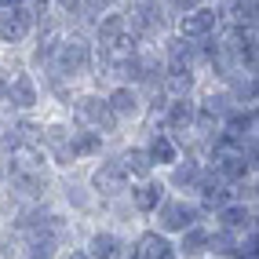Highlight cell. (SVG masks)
<instances>
[{
  "label": "cell",
  "instance_id": "obj_26",
  "mask_svg": "<svg viewBox=\"0 0 259 259\" xmlns=\"http://www.w3.org/2000/svg\"><path fill=\"white\" fill-rule=\"evenodd\" d=\"M8 186V161H4V153H0V190Z\"/></svg>",
  "mask_w": 259,
  "mask_h": 259
},
{
  "label": "cell",
  "instance_id": "obj_21",
  "mask_svg": "<svg viewBox=\"0 0 259 259\" xmlns=\"http://www.w3.org/2000/svg\"><path fill=\"white\" fill-rule=\"evenodd\" d=\"M110 150V139L95 128H77V161H99L102 153Z\"/></svg>",
  "mask_w": 259,
  "mask_h": 259
},
{
  "label": "cell",
  "instance_id": "obj_1",
  "mask_svg": "<svg viewBox=\"0 0 259 259\" xmlns=\"http://www.w3.org/2000/svg\"><path fill=\"white\" fill-rule=\"evenodd\" d=\"M40 77H59L66 84L95 77V40L84 33V26H70V29H66V37L59 40L55 55H51L48 70Z\"/></svg>",
  "mask_w": 259,
  "mask_h": 259
},
{
  "label": "cell",
  "instance_id": "obj_5",
  "mask_svg": "<svg viewBox=\"0 0 259 259\" xmlns=\"http://www.w3.org/2000/svg\"><path fill=\"white\" fill-rule=\"evenodd\" d=\"M40 150L55 171H73L77 161V124L73 120H48L40 124Z\"/></svg>",
  "mask_w": 259,
  "mask_h": 259
},
{
  "label": "cell",
  "instance_id": "obj_15",
  "mask_svg": "<svg viewBox=\"0 0 259 259\" xmlns=\"http://www.w3.org/2000/svg\"><path fill=\"white\" fill-rule=\"evenodd\" d=\"M201 171H204V157L201 153H183V157L171 164L168 171H161L164 183L171 194H186V197H194V190L201 183Z\"/></svg>",
  "mask_w": 259,
  "mask_h": 259
},
{
  "label": "cell",
  "instance_id": "obj_23",
  "mask_svg": "<svg viewBox=\"0 0 259 259\" xmlns=\"http://www.w3.org/2000/svg\"><path fill=\"white\" fill-rule=\"evenodd\" d=\"M55 8L70 19L73 26H80V11H84V0H55Z\"/></svg>",
  "mask_w": 259,
  "mask_h": 259
},
{
  "label": "cell",
  "instance_id": "obj_19",
  "mask_svg": "<svg viewBox=\"0 0 259 259\" xmlns=\"http://www.w3.org/2000/svg\"><path fill=\"white\" fill-rule=\"evenodd\" d=\"M176 248H179V259H201L212 252V223L204 219L197 227H190L186 234L176 237Z\"/></svg>",
  "mask_w": 259,
  "mask_h": 259
},
{
  "label": "cell",
  "instance_id": "obj_11",
  "mask_svg": "<svg viewBox=\"0 0 259 259\" xmlns=\"http://www.w3.org/2000/svg\"><path fill=\"white\" fill-rule=\"evenodd\" d=\"M37 26H40V22H37V15H33L26 4L0 11V44H8V48H19V44L33 40Z\"/></svg>",
  "mask_w": 259,
  "mask_h": 259
},
{
  "label": "cell",
  "instance_id": "obj_8",
  "mask_svg": "<svg viewBox=\"0 0 259 259\" xmlns=\"http://www.w3.org/2000/svg\"><path fill=\"white\" fill-rule=\"evenodd\" d=\"M168 194H171V190H168L164 176L157 171V176H150V179H132V186H128V204L135 208V215H139V219L150 223V215L161 208V201H164Z\"/></svg>",
  "mask_w": 259,
  "mask_h": 259
},
{
  "label": "cell",
  "instance_id": "obj_6",
  "mask_svg": "<svg viewBox=\"0 0 259 259\" xmlns=\"http://www.w3.org/2000/svg\"><path fill=\"white\" fill-rule=\"evenodd\" d=\"M223 26H227V15H223L219 0H208V4H201L197 11H190V15L171 22V29H176L179 37H186V40H208Z\"/></svg>",
  "mask_w": 259,
  "mask_h": 259
},
{
  "label": "cell",
  "instance_id": "obj_9",
  "mask_svg": "<svg viewBox=\"0 0 259 259\" xmlns=\"http://www.w3.org/2000/svg\"><path fill=\"white\" fill-rule=\"evenodd\" d=\"M194 120H197V95H183V99H168L164 110L153 117V124H161L164 132L179 135V143L194 132Z\"/></svg>",
  "mask_w": 259,
  "mask_h": 259
},
{
  "label": "cell",
  "instance_id": "obj_22",
  "mask_svg": "<svg viewBox=\"0 0 259 259\" xmlns=\"http://www.w3.org/2000/svg\"><path fill=\"white\" fill-rule=\"evenodd\" d=\"M161 4H164V11H168V19L176 22V19H183V15L197 11L201 4H208V0H161Z\"/></svg>",
  "mask_w": 259,
  "mask_h": 259
},
{
  "label": "cell",
  "instance_id": "obj_14",
  "mask_svg": "<svg viewBox=\"0 0 259 259\" xmlns=\"http://www.w3.org/2000/svg\"><path fill=\"white\" fill-rule=\"evenodd\" d=\"M143 146L150 150V157H153V164H157V171H168V168L186 153L183 143H179V135L164 132L161 124H153V120H150V132L143 135Z\"/></svg>",
  "mask_w": 259,
  "mask_h": 259
},
{
  "label": "cell",
  "instance_id": "obj_28",
  "mask_svg": "<svg viewBox=\"0 0 259 259\" xmlns=\"http://www.w3.org/2000/svg\"><path fill=\"white\" fill-rule=\"evenodd\" d=\"M201 259H234V255H219V252H208V255H201Z\"/></svg>",
  "mask_w": 259,
  "mask_h": 259
},
{
  "label": "cell",
  "instance_id": "obj_10",
  "mask_svg": "<svg viewBox=\"0 0 259 259\" xmlns=\"http://www.w3.org/2000/svg\"><path fill=\"white\" fill-rule=\"evenodd\" d=\"M40 102H44V84L37 80V73H33V70H19V73L11 77L8 110H11V113L29 117L33 110H40Z\"/></svg>",
  "mask_w": 259,
  "mask_h": 259
},
{
  "label": "cell",
  "instance_id": "obj_29",
  "mask_svg": "<svg viewBox=\"0 0 259 259\" xmlns=\"http://www.w3.org/2000/svg\"><path fill=\"white\" fill-rule=\"evenodd\" d=\"M22 259H29V255H22Z\"/></svg>",
  "mask_w": 259,
  "mask_h": 259
},
{
  "label": "cell",
  "instance_id": "obj_12",
  "mask_svg": "<svg viewBox=\"0 0 259 259\" xmlns=\"http://www.w3.org/2000/svg\"><path fill=\"white\" fill-rule=\"evenodd\" d=\"M128 259H179V248H176V237L161 234L157 227H146L132 237L128 245Z\"/></svg>",
  "mask_w": 259,
  "mask_h": 259
},
{
  "label": "cell",
  "instance_id": "obj_13",
  "mask_svg": "<svg viewBox=\"0 0 259 259\" xmlns=\"http://www.w3.org/2000/svg\"><path fill=\"white\" fill-rule=\"evenodd\" d=\"M128 245L132 237L117 227H95L84 237V248H88L92 259H128Z\"/></svg>",
  "mask_w": 259,
  "mask_h": 259
},
{
  "label": "cell",
  "instance_id": "obj_20",
  "mask_svg": "<svg viewBox=\"0 0 259 259\" xmlns=\"http://www.w3.org/2000/svg\"><path fill=\"white\" fill-rule=\"evenodd\" d=\"M120 157H124V168L132 171V179H150V176H157V164H153L150 150L143 146V139L128 143L124 150H120Z\"/></svg>",
  "mask_w": 259,
  "mask_h": 259
},
{
  "label": "cell",
  "instance_id": "obj_7",
  "mask_svg": "<svg viewBox=\"0 0 259 259\" xmlns=\"http://www.w3.org/2000/svg\"><path fill=\"white\" fill-rule=\"evenodd\" d=\"M106 99H110V106L113 113L120 117V124H139V120L150 117V102H146V92L143 88H135V84H124V80H113L110 88H106Z\"/></svg>",
  "mask_w": 259,
  "mask_h": 259
},
{
  "label": "cell",
  "instance_id": "obj_27",
  "mask_svg": "<svg viewBox=\"0 0 259 259\" xmlns=\"http://www.w3.org/2000/svg\"><path fill=\"white\" fill-rule=\"evenodd\" d=\"M19 4H26V0H0V11H8V8H19Z\"/></svg>",
  "mask_w": 259,
  "mask_h": 259
},
{
  "label": "cell",
  "instance_id": "obj_2",
  "mask_svg": "<svg viewBox=\"0 0 259 259\" xmlns=\"http://www.w3.org/2000/svg\"><path fill=\"white\" fill-rule=\"evenodd\" d=\"M70 120H73L77 128H95V132H102L106 139H113L117 132H124V124H120V117L113 113L106 92H99V88H88V92H77V95H73Z\"/></svg>",
  "mask_w": 259,
  "mask_h": 259
},
{
  "label": "cell",
  "instance_id": "obj_3",
  "mask_svg": "<svg viewBox=\"0 0 259 259\" xmlns=\"http://www.w3.org/2000/svg\"><path fill=\"white\" fill-rule=\"evenodd\" d=\"M88 183H92V190H95L99 204L120 201V197H128L132 171L124 168V157H120V153H110V150H106L99 161H92V168H88Z\"/></svg>",
  "mask_w": 259,
  "mask_h": 259
},
{
  "label": "cell",
  "instance_id": "obj_18",
  "mask_svg": "<svg viewBox=\"0 0 259 259\" xmlns=\"http://www.w3.org/2000/svg\"><path fill=\"white\" fill-rule=\"evenodd\" d=\"M204 161H208L230 186H245V183H252V176H255L252 164L245 161V153H241V150H219V153H208Z\"/></svg>",
  "mask_w": 259,
  "mask_h": 259
},
{
  "label": "cell",
  "instance_id": "obj_4",
  "mask_svg": "<svg viewBox=\"0 0 259 259\" xmlns=\"http://www.w3.org/2000/svg\"><path fill=\"white\" fill-rule=\"evenodd\" d=\"M208 215L201 212V204L194 201V197H186V194H168L164 201H161V208L150 215V227H157L161 234H168V237H179V234H186L190 227H197V223H204Z\"/></svg>",
  "mask_w": 259,
  "mask_h": 259
},
{
  "label": "cell",
  "instance_id": "obj_16",
  "mask_svg": "<svg viewBox=\"0 0 259 259\" xmlns=\"http://www.w3.org/2000/svg\"><path fill=\"white\" fill-rule=\"evenodd\" d=\"M132 33V22H128V8L120 4V8H110V11H102L99 19L92 22V40L99 48H113L120 44Z\"/></svg>",
  "mask_w": 259,
  "mask_h": 259
},
{
  "label": "cell",
  "instance_id": "obj_24",
  "mask_svg": "<svg viewBox=\"0 0 259 259\" xmlns=\"http://www.w3.org/2000/svg\"><path fill=\"white\" fill-rule=\"evenodd\" d=\"M59 259H92V255H88V248H84V245H66V248L59 252Z\"/></svg>",
  "mask_w": 259,
  "mask_h": 259
},
{
  "label": "cell",
  "instance_id": "obj_25",
  "mask_svg": "<svg viewBox=\"0 0 259 259\" xmlns=\"http://www.w3.org/2000/svg\"><path fill=\"white\" fill-rule=\"evenodd\" d=\"M8 95H11V77L0 70V106H8Z\"/></svg>",
  "mask_w": 259,
  "mask_h": 259
},
{
  "label": "cell",
  "instance_id": "obj_17",
  "mask_svg": "<svg viewBox=\"0 0 259 259\" xmlns=\"http://www.w3.org/2000/svg\"><path fill=\"white\" fill-rule=\"evenodd\" d=\"M252 219H255V204L248 197H234L230 204H223L208 223L219 227V230H227V234H237L241 237L245 230H252Z\"/></svg>",
  "mask_w": 259,
  "mask_h": 259
}]
</instances>
